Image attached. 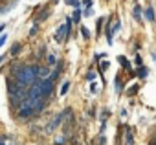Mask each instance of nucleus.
<instances>
[{
	"mask_svg": "<svg viewBox=\"0 0 156 145\" xmlns=\"http://www.w3.org/2000/svg\"><path fill=\"white\" fill-rule=\"evenodd\" d=\"M37 77H41V79H48V68H41V66H39V74H37Z\"/></svg>",
	"mask_w": 156,
	"mask_h": 145,
	"instance_id": "0eeeda50",
	"label": "nucleus"
},
{
	"mask_svg": "<svg viewBox=\"0 0 156 145\" xmlns=\"http://www.w3.org/2000/svg\"><path fill=\"white\" fill-rule=\"evenodd\" d=\"M87 79H88V81H94V79H96V74H94V72H88V74H87Z\"/></svg>",
	"mask_w": 156,
	"mask_h": 145,
	"instance_id": "dca6fc26",
	"label": "nucleus"
},
{
	"mask_svg": "<svg viewBox=\"0 0 156 145\" xmlns=\"http://www.w3.org/2000/svg\"><path fill=\"white\" fill-rule=\"evenodd\" d=\"M70 24H72V20L68 19V20H66V24H62V26L57 30L55 39H57L59 42H62V41H64V37H68V33H70Z\"/></svg>",
	"mask_w": 156,
	"mask_h": 145,
	"instance_id": "7ed1b4c3",
	"label": "nucleus"
},
{
	"mask_svg": "<svg viewBox=\"0 0 156 145\" xmlns=\"http://www.w3.org/2000/svg\"><path fill=\"white\" fill-rule=\"evenodd\" d=\"M147 76H149V68H143V66H141V68L138 70V77H147Z\"/></svg>",
	"mask_w": 156,
	"mask_h": 145,
	"instance_id": "1a4fd4ad",
	"label": "nucleus"
},
{
	"mask_svg": "<svg viewBox=\"0 0 156 145\" xmlns=\"http://www.w3.org/2000/svg\"><path fill=\"white\" fill-rule=\"evenodd\" d=\"M68 88H70V83H68V81H66V83H64V85H62V87H61V96H64V94H66V92H68Z\"/></svg>",
	"mask_w": 156,
	"mask_h": 145,
	"instance_id": "f8f14e48",
	"label": "nucleus"
},
{
	"mask_svg": "<svg viewBox=\"0 0 156 145\" xmlns=\"http://www.w3.org/2000/svg\"><path fill=\"white\" fill-rule=\"evenodd\" d=\"M19 51H20V44H15V46H13V50H11V53H13V55H17Z\"/></svg>",
	"mask_w": 156,
	"mask_h": 145,
	"instance_id": "4468645a",
	"label": "nucleus"
},
{
	"mask_svg": "<svg viewBox=\"0 0 156 145\" xmlns=\"http://www.w3.org/2000/svg\"><path fill=\"white\" fill-rule=\"evenodd\" d=\"M62 143H66V136H57L55 138V145H62Z\"/></svg>",
	"mask_w": 156,
	"mask_h": 145,
	"instance_id": "9b49d317",
	"label": "nucleus"
},
{
	"mask_svg": "<svg viewBox=\"0 0 156 145\" xmlns=\"http://www.w3.org/2000/svg\"><path fill=\"white\" fill-rule=\"evenodd\" d=\"M81 31H83V37H85V39H88V37H90V33H88V30H87V28H81Z\"/></svg>",
	"mask_w": 156,
	"mask_h": 145,
	"instance_id": "6ab92c4d",
	"label": "nucleus"
},
{
	"mask_svg": "<svg viewBox=\"0 0 156 145\" xmlns=\"http://www.w3.org/2000/svg\"><path fill=\"white\" fill-rule=\"evenodd\" d=\"M2 61H4V57H0V62H2Z\"/></svg>",
	"mask_w": 156,
	"mask_h": 145,
	"instance_id": "cd10ccee",
	"label": "nucleus"
},
{
	"mask_svg": "<svg viewBox=\"0 0 156 145\" xmlns=\"http://www.w3.org/2000/svg\"><path fill=\"white\" fill-rule=\"evenodd\" d=\"M119 30V20H116L110 28H108V31H107V37H108V42H112V37H114V33Z\"/></svg>",
	"mask_w": 156,
	"mask_h": 145,
	"instance_id": "423d86ee",
	"label": "nucleus"
},
{
	"mask_svg": "<svg viewBox=\"0 0 156 145\" xmlns=\"http://www.w3.org/2000/svg\"><path fill=\"white\" fill-rule=\"evenodd\" d=\"M66 4H68V6H79V2H77V0H66Z\"/></svg>",
	"mask_w": 156,
	"mask_h": 145,
	"instance_id": "a211bd4d",
	"label": "nucleus"
},
{
	"mask_svg": "<svg viewBox=\"0 0 156 145\" xmlns=\"http://www.w3.org/2000/svg\"><path fill=\"white\" fill-rule=\"evenodd\" d=\"M145 17H147V20H154V9H152L151 6L145 9Z\"/></svg>",
	"mask_w": 156,
	"mask_h": 145,
	"instance_id": "6e6552de",
	"label": "nucleus"
},
{
	"mask_svg": "<svg viewBox=\"0 0 156 145\" xmlns=\"http://www.w3.org/2000/svg\"><path fill=\"white\" fill-rule=\"evenodd\" d=\"M55 62H57V61H55V55H48V64H50V66H53Z\"/></svg>",
	"mask_w": 156,
	"mask_h": 145,
	"instance_id": "ddd939ff",
	"label": "nucleus"
},
{
	"mask_svg": "<svg viewBox=\"0 0 156 145\" xmlns=\"http://www.w3.org/2000/svg\"><path fill=\"white\" fill-rule=\"evenodd\" d=\"M37 83H39V87H41L42 97H48V96L51 94V90H53V81H51V79H41V81H37Z\"/></svg>",
	"mask_w": 156,
	"mask_h": 145,
	"instance_id": "f03ea898",
	"label": "nucleus"
},
{
	"mask_svg": "<svg viewBox=\"0 0 156 145\" xmlns=\"http://www.w3.org/2000/svg\"><path fill=\"white\" fill-rule=\"evenodd\" d=\"M0 145H6V143H0Z\"/></svg>",
	"mask_w": 156,
	"mask_h": 145,
	"instance_id": "c85d7f7f",
	"label": "nucleus"
},
{
	"mask_svg": "<svg viewBox=\"0 0 156 145\" xmlns=\"http://www.w3.org/2000/svg\"><path fill=\"white\" fill-rule=\"evenodd\" d=\"M85 6H87V8H90V6H92V0H85Z\"/></svg>",
	"mask_w": 156,
	"mask_h": 145,
	"instance_id": "393cba45",
	"label": "nucleus"
},
{
	"mask_svg": "<svg viewBox=\"0 0 156 145\" xmlns=\"http://www.w3.org/2000/svg\"><path fill=\"white\" fill-rule=\"evenodd\" d=\"M114 85H116V90H121V87H123V85H121V79H119V77L116 79V83H114Z\"/></svg>",
	"mask_w": 156,
	"mask_h": 145,
	"instance_id": "f3484780",
	"label": "nucleus"
},
{
	"mask_svg": "<svg viewBox=\"0 0 156 145\" xmlns=\"http://www.w3.org/2000/svg\"><path fill=\"white\" fill-rule=\"evenodd\" d=\"M136 92H138V85H134V87L129 88V94H136Z\"/></svg>",
	"mask_w": 156,
	"mask_h": 145,
	"instance_id": "aec40b11",
	"label": "nucleus"
},
{
	"mask_svg": "<svg viewBox=\"0 0 156 145\" xmlns=\"http://www.w3.org/2000/svg\"><path fill=\"white\" fill-rule=\"evenodd\" d=\"M99 68H101V72H103V70H107V68H108V62H101V66H99Z\"/></svg>",
	"mask_w": 156,
	"mask_h": 145,
	"instance_id": "4be33fe9",
	"label": "nucleus"
},
{
	"mask_svg": "<svg viewBox=\"0 0 156 145\" xmlns=\"http://www.w3.org/2000/svg\"><path fill=\"white\" fill-rule=\"evenodd\" d=\"M30 116H33V108L30 107L28 101H22V107H20V110H19V118H20V119H26V118H30Z\"/></svg>",
	"mask_w": 156,
	"mask_h": 145,
	"instance_id": "20e7f679",
	"label": "nucleus"
},
{
	"mask_svg": "<svg viewBox=\"0 0 156 145\" xmlns=\"http://www.w3.org/2000/svg\"><path fill=\"white\" fill-rule=\"evenodd\" d=\"M134 19H136L138 22H141V9H140L138 6H134Z\"/></svg>",
	"mask_w": 156,
	"mask_h": 145,
	"instance_id": "9d476101",
	"label": "nucleus"
},
{
	"mask_svg": "<svg viewBox=\"0 0 156 145\" xmlns=\"http://www.w3.org/2000/svg\"><path fill=\"white\" fill-rule=\"evenodd\" d=\"M4 28H6L4 24H0V33H2V31H4Z\"/></svg>",
	"mask_w": 156,
	"mask_h": 145,
	"instance_id": "a878e982",
	"label": "nucleus"
},
{
	"mask_svg": "<svg viewBox=\"0 0 156 145\" xmlns=\"http://www.w3.org/2000/svg\"><path fill=\"white\" fill-rule=\"evenodd\" d=\"M4 42H6V37H0V48L4 46Z\"/></svg>",
	"mask_w": 156,
	"mask_h": 145,
	"instance_id": "b1692460",
	"label": "nucleus"
},
{
	"mask_svg": "<svg viewBox=\"0 0 156 145\" xmlns=\"http://www.w3.org/2000/svg\"><path fill=\"white\" fill-rule=\"evenodd\" d=\"M37 31H39V28H37V26H33V28H31V31H30V33H31V35H35V33H37Z\"/></svg>",
	"mask_w": 156,
	"mask_h": 145,
	"instance_id": "5701e85b",
	"label": "nucleus"
},
{
	"mask_svg": "<svg viewBox=\"0 0 156 145\" xmlns=\"http://www.w3.org/2000/svg\"><path fill=\"white\" fill-rule=\"evenodd\" d=\"M119 62H121V66H125V68H129V61H127L125 57H119Z\"/></svg>",
	"mask_w": 156,
	"mask_h": 145,
	"instance_id": "2eb2a0df",
	"label": "nucleus"
},
{
	"mask_svg": "<svg viewBox=\"0 0 156 145\" xmlns=\"http://www.w3.org/2000/svg\"><path fill=\"white\" fill-rule=\"evenodd\" d=\"M79 19H81V11H75V13H73V20L77 22V20H79Z\"/></svg>",
	"mask_w": 156,
	"mask_h": 145,
	"instance_id": "412c9836",
	"label": "nucleus"
},
{
	"mask_svg": "<svg viewBox=\"0 0 156 145\" xmlns=\"http://www.w3.org/2000/svg\"><path fill=\"white\" fill-rule=\"evenodd\" d=\"M151 145H156V140H152V141H151Z\"/></svg>",
	"mask_w": 156,
	"mask_h": 145,
	"instance_id": "bb28decb",
	"label": "nucleus"
},
{
	"mask_svg": "<svg viewBox=\"0 0 156 145\" xmlns=\"http://www.w3.org/2000/svg\"><path fill=\"white\" fill-rule=\"evenodd\" d=\"M37 74H39V66L31 64V66H22L17 70V83L20 87H30L37 81Z\"/></svg>",
	"mask_w": 156,
	"mask_h": 145,
	"instance_id": "f257e3e1",
	"label": "nucleus"
},
{
	"mask_svg": "<svg viewBox=\"0 0 156 145\" xmlns=\"http://www.w3.org/2000/svg\"><path fill=\"white\" fill-rule=\"evenodd\" d=\"M6 85H8V92H9V96H15L20 88H24V87H20L15 79H8V81H6Z\"/></svg>",
	"mask_w": 156,
	"mask_h": 145,
	"instance_id": "39448f33",
	"label": "nucleus"
}]
</instances>
